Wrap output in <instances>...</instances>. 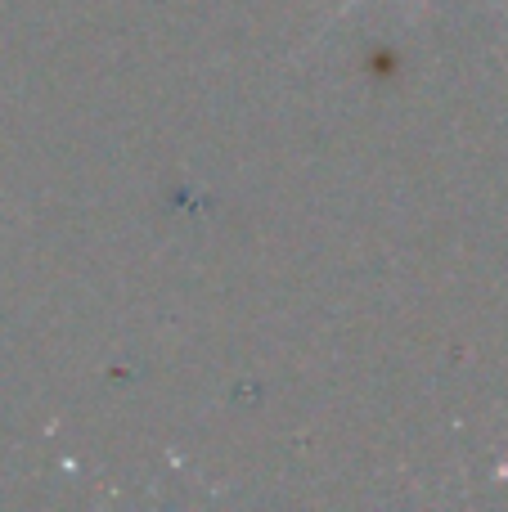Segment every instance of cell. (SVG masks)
<instances>
[{
	"instance_id": "6da1fadb",
	"label": "cell",
	"mask_w": 508,
	"mask_h": 512,
	"mask_svg": "<svg viewBox=\"0 0 508 512\" xmlns=\"http://www.w3.org/2000/svg\"><path fill=\"white\" fill-rule=\"evenodd\" d=\"M410 5H414V18H423V14H428V0H410ZM491 5H500V0H491ZM351 9H360V0H342V5H338V14H333V18H324V27H329V23H338V18H347Z\"/></svg>"
}]
</instances>
